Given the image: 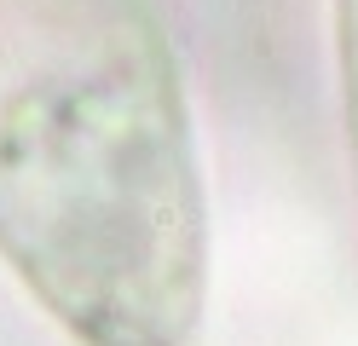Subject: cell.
<instances>
[{
    "label": "cell",
    "instance_id": "obj_2",
    "mask_svg": "<svg viewBox=\"0 0 358 346\" xmlns=\"http://www.w3.org/2000/svg\"><path fill=\"white\" fill-rule=\"evenodd\" d=\"M335 81H341L347 168H352V196H358V0H335Z\"/></svg>",
    "mask_w": 358,
    "mask_h": 346
},
{
    "label": "cell",
    "instance_id": "obj_1",
    "mask_svg": "<svg viewBox=\"0 0 358 346\" xmlns=\"http://www.w3.org/2000/svg\"><path fill=\"white\" fill-rule=\"evenodd\" d=\"M208 173L156 0H0V266L70 346H196Z\"/></svg>",
    "mask_w": 358,
    "mask_h": 346
}]
</instances>
